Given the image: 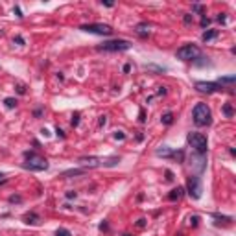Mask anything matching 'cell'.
Segmentation results:
<instances>
[{
	"label": "cell",
	"instance_id": "6da1fadb",
	"mask_svg": "<svg viewBox=\"0 0 236 236\" xmlns=\"http://www.w3.org/2000/svg\"><path fill=\"white\" fill-rule=\"evenodd\" d=\"M24 162H22V168L24 170H30V172H44L48 170V160L37 155L35 151H24Z\"/></svg>",
	"mask_w": 236,
	"mask_h": 236
},
{
	"label": "cell",
	"instance_id": "7a4b0ae2",
	"mask_svg": "<svg viewBox=\"0 0 236 236\" xmlns=\"http://www.w3.org/2000/svg\"><path fill=\"white\" fill-rule=\"evenodd\" d=\"M192 118H194V124L203 127V125H210L212 124V113H210L208 105L207 103H195L194 111H192Z\"/></svg>",
	"mask_w": 236,
	"mask_h": 236
},
{
	"label": "cell",
	"instance_id": "3957f363",
	"mask_svg": "<svg viewBox=\"0 0 236 236\" xmlns=\"http://www.w3.org/2000/svg\"><path fill=\"white\" fill-rule=\"evenodd\" d=\"M186 142L192 146V149L197 155H207V151H208V140H207V137H205L203 133H195V131L188 133L186 135Z\"/></svg>",
	"mask_w": 236,
	"mask_h": 236
},
{
	"label": "cell",
	"instance_id": "277c9868",
	"mask_svg": "<svg viewBox=\"0 0 236 236\" xmlns=\"http://www.w3.org/2000/svg\"><path fill=\"white\" fill-rule=\"evenodd\" d=\"M129 48H131L129 41H125V39H113V41L102 43L96 50H100V52H125Z\"/></svg>",
	"mask_w": 236,
	"mask_h": 236
},
{
	"label": "cell",
	"instance_id": "5b68a950",
	"mask_svg": "<svg viewBox=\"0 0 236 236\" xmlns=\"http://www.w3.org/2000/svg\"><path fill=\"white\" fill-rule=\"evenodd\" d=\"M186 190H188V195L192 199H199L203 195V184H201V177L197 175H190L186 179Z\"/></svg>",
	"mask_w": 236,
	"mask_h": 236
},
{
	"label": "cell",
	"instance_id": "8992f818",
	"mask_svg": "<svg viewBox=\"0 0 236 236\" xmlns=\"http://www.w3.org/2000/svg\"><path fill=\"white\" fill-rule=\"evenodd\" d=\"M79 30L85 33H94V35H111L113 33V28L109 24H100V22H92V24H81Z\"/></svg>",
	"mask_w": 236,
	"mask_h": 236
},
{
	"label": "cell",
	"instance_id": "52a82bcc",
	"mask_svg": "<svg viewBox=\"0 0 236 236\" xmlns=\"http://www.w3.org/2000/svg\"><path fill=\"white\" fill-rule=\"evenodd\" d=\"M175 56L181 61H194L195 57H199V48L195 44H184L175 52Z\"/></svg>",
	"mask_w": 236,
	"mask_h": 236
},
{
	"label": "cell",
	"instance_id": "ba28073f",
	"mask_svg": "<svg viewBox=\"0 0 236 236\" xmlns=\"http://www.w3.org/2000/svg\"><path fill=\"white\" fill-rule=\"evenodd\" d=\"M157 157H164V159H175L177 162H184V151L183 149H179V151H175L172 148H159L157 151H155Z\"/></svg>",
	"mask_w": 236,
	"mask_h": 236
},
{
	"label": "cell",
	"instance_id": "9c48e42d",
	"mask_svg": "<svg viewBox=\"0 0 236 236\" xmlns=\"http://www.w3.org/2000/svg\"><path fill=\"white\" fill-rule=\"evenodd\" d=\"M194 87H195V90H199L203 94H212V92H222L223 90V87L216 81H195Z\"/></svg>",
	"mask_w": 236,
	"mask_h": 236
},
{
	"label": "cell",
	"instance_id": "30bf717a",
	"mask_svg": "<svg viewBox=\"0 0 236 236\" xmlns=\"http://www.w3.org/2000/svg\"><path fill=\"white\" fill-rule=\"evenodd\" d=\"M22 219H24L26 225H39L41 223V216H39L37 212H26Z\"/></svg>",
	"mask_w": 236,
	"mask_h": 236
},
{
	"label": "cell",
	"instance_id": "8fae6325",
	"mask_svg": "<svg viewBox=\"0 0 236 236\" xmlns=\"http://www.w3.org/2000/svg\"><path fill=\"white\" fill-rule=\"evenodd\" d=\"M135 33H137L138 37L146 39L148 35H149V24L148 22H138L137 26H135Z\"/></svg>",
	"mask_w": 236,
	"mask_h": 236
},
{
	"label": "cell",
	"instance_id": "7c38bea8",
	"mask_svg": "<svg viewBox=\"0 0 236 236\" xmlns=\"http://www.w3.org/2000/svg\"><path fill=\"white\" fill-rule=\"evenodd\" d=\"M183 194H184V188H183V186H177V188H173L172 192L168 194V201H179V199L183 197Z\"/></svg>",
	"mask_w": 236,
	"mask_h": 236
},
{
	"label": "cell",
	"instance_id": "4fadbf2b",
	"mask_svg": "<svg viewBox=\"0 0 236 236\" xmlns=\"http://www.w3.org/2000/svg\"><path fill=\"white\" fill-rule=\"evenodd\" d=\"M218 30H205L203 35H201V39H203V43H208V41H212V39L218 37Z\"/></svg>",
	"mask_w": 236,
	"mask_h": 236
},
{
	"label": "cell",
	"instance_id": "5bb4252c",
	"mask_svg": "<svg viewBox=\"0 0 236 236\" xmlns=\"http://www.w3.org/2000/svg\"><path fill=\"white\" fill-rule=\"evenodd\" d=\"M234 81H236V76H222V78H218L216 83H219L223 87V85H233Z\"/></svg>",
	"mask_w": 236,
	"mask_h": 236
},
{
	"label": "cell",
	"instance_id": "9a60e30c",
	"mask_svg": "<svg viewBox=\"0 0 236 236\" xmlns=\"http://www.w3.org/2000/svg\"><path fill=\"white\" fill-rule=\"evenodd\" d=\"M81 173H85V168H72V170L63 172L61 175H63V177H72V175H81Z\"/></svg>",
	"mask_w": 236,
	"mask_h": 236
},
{
	"label": "cell",
	"instance_id": "2e32d148",
	"mask_svg": "<svg viewBox=\"0 0 236 236\" xmlns=\"http://www.w3.org/2000/svg\"><path fill=\"white\" fill-rule=\"evenodd\" d=\"M160 122H162L164 125H172V124H173V113L162 114V116H160Z\"/></svg>",
	"mask_w": 236,
	"mask_h": 236
},
{
	"label": "cell",
	"instance_id": "e0dca14e",
	"mask_svg": "<svg viewBox=\"0 0 236 236\" xmlns=\"http://www.w3.org/2000/svg\"><path fill=\"white\" fill-rule=\"evenodd\" d=\"M212 218L218 219V223H219V222H225V223H230V222H233V218H230V216H223V214H218V212H214Z\"/></svg>",
	"mask_w": 236,
	"mask_h": 236
},
{
	"label": "cell",
	"instance_id": "ac0fdd59",
	"mask_svg": "<svg viewBox=\"0 0 236 236\" xmlns=\"http://www.w3.org/2000/svg\"><path fill=\"white\" fill-rule=\"evenodd\" d=\"M223 114H225L227 118H233L234 109H233V105H230V103H225V105H223Z\"/></svg>",
	"mask_w": 236,
	"mask_h": 236
},
{
	"label": "cell",
	"instance_id": "d6986e66",
	"mask_svg": "<svg viewBox=\"0 0 236 236\" xmlns=\"http://www.w3.org/2000/svg\"><path fill=\"white\" fill-rule=\"evenodd\" d=\"M4 105H6L8 109H15V107H17V100H15V98H6V100H4Z\"/></svg>",
	"mask_w": 236,
	"mask_h": 236
},
{
	"label": "cell",
	"instance_id": "ffe728a7",
	"mask_svg": "<svg viewBox=\"0 0 236 236\" xmlns=\"http://www.w3.org/2000/svg\"><path fill=\"white\" fill-rule=\"evenodd\" d=\"M207 59H208V57H201V56H199V57H195V59H194V63L197 65V67H205V65H208Z\"/></svg>",
	"mask_w": 236,
	"mask_h": 236
},
{
	"label": "cell",
	"instance_id": "44dd1931",
	"mask_svg": "<svg viewBox=\"0 0 236 236\" xmlns=\"http://www.w3.org/2000/svg\"><path fill=\"white\" fill-rule=\"evenodd\" d=\"M56 236H72V233H70L68 229H65V227H59L56 230Z\"/></svg>",
	"mask_w": 236,
	"mask_h": 236
},
{
	"label": "cell",
	"instance_id": "7402d4cb",
	"mask_svg": "<svg viewBox=\"0 0 236 236\" xmlns=\"http://www.w3.org/2000/svg\"><path fill=\"white\" fill-rule=\"evenodd\" d=\"M70 124H72V127H78V124H79V113H74V114H72Z\"/></svg>",
	"mask_w": 236,
	"mask_h": 236
},
{
	"label": "cell",
	"instance_id": "603a6c76",
	"mask_svg": "<svg viewBox=\"0 0 236 236\" xmlns=\"http://www.w3.org/2000/svg\"><path fill=\"white\" fill-rule=\"evenodd\" d=\"M192 11H195V13H205V8L201 6V4H194V6H192Z\"/></svg>",
	"mask_w": 236,
	"mask_h": 236
},
{
	"label": "cell",
	"instance_id": "cb8c5ba5",
	"mask_svg": "<svg viewBox=\"0 0 236 236\" xmlns=\"http://www.w3.org/2000/svg\"><path fill=\"white\" fill-rule=\"evenodd\" d=\"M22 201V195H9V203H21Z\"/></svg>",
	"mask_w": 236,
	"mask_h": 236
},
{
	"label": "cell",
	"instance_id": "d4e9b609",
	"mask_svg": "<svg viewBox=\"0 0 236 236\" xmlns=\"http://www.w3.org/2000/svg\"><path fill=\"white\" fill-rule=\"evenodd\" d=\"M190 225H192V227H197L199 225V216H190Z\"/></svg>",
	"mask_w": 236,
	"mask_h": 236
},
{
	"label": "cell",
	"instance_id": "484cf974",
	"mask_svg": "<svg viewBox=\"0 0 236 236\" xmlns=\"http://www.w3.org/2000/svg\"><path fill=\"white\" fill-rule=\"evenodd\" d=\"M208 24H210V19L207 17V15H203V17H201V28H207Z\"/></svg>",
	"mask_w": 236,
	"mask_h": 236
},
{
	"label": "cell",
	"instance_id": "4316f807",
	"mask_svg": "<svg viewBox=\"0 0 236 236\" xmlns=\"http://www.w3.org/2000/svg\"><path fill=\"white\" fill-rule=\"evenodd\" d=\"M192 21H194V17H192L190 13H186V15L183 17V22H184V24H192Z\"/></svg>",
	"mask_w": 236,
	"mask_h": 236
},
{
	"label": "cell",
	"instance_id": "83f0119b",
	"mask_svg": "<svg viewBox=\"0 0 236 236\" xmlns=\"http://www.w3.org/2000/svg\"><path fill=\"white\" fill-rule=\"evenodd\" d=\"M100 230H105V233L109 230V223H107V219H103V222L100 223Z\"/></svg>",
	"mask_w": 236,
	"mask_h": 236
},
{
	"label": "cell",
	"instance_id": "f1b7e54d",
	"mask_svg": "<svg viewBox=\"0 0 236 236\" xmlns=\"http://www.w3.org/2000/svg\"><path fill=\"white\" fill-rule=\"evenodd\" d=\"M105 124H107V116H105V114H102V116H100V120H98V125H100V127H103Z\"/></svg>",
	"mask_w": 236,
	"mask_h": 236
},
{
	"label": "cell",
	"instance_id": "f546056e",
	"mask_svg": "<svg viewBox=\"0 0 236 236\" xmlns=\"http://www.w3.org/2000/svg\"><path fill=\"white\" fill-rule=\"evenodd\" d=\"M114 138H116V140H124V138H125L124 131H114Z\"/></svg>",
	"mask_w": 236,
	"mask_h": 236
},
{
	"label": "cell",
	"instance_id": "4dcf8cb0",
	"mask_svg": "<svg viewBox=\"0 0 236 236\" xmlns=\"http://www.w3.org/2000/svg\"><path fill=\"white\" fill-rule=\"evenodd\" d=\"M33 116H35V118H41V116H43V107H37V109H35V111H33Z\"/></svg>",
	"mask_w": 236,
	"mask_h": 236
},
{
	"label": "cell",
	"instance_id": "1f68e13d",
	"mask_svg": "<svg viewBox=\"0 0 236 236\" xmlns=\"http://www.w3.org/2000/svg\"><path fill=\"white\" fill-rule=\"evenodd\" d=\"M146 223H148L146 219H144V218H140L138 222H137V227H138V229H144V227H146Z\"/></svg>",
	"mask_w": 236,
	"mask_h": 236
},
{
	"label": "cell",
	"instance_id": "d6a6232c",
	"mask_svg": "<svg viewBox=\"0 0 236 236\" xmlns=\"http://www.w3.org/2000/svg\"><path fill=\"white\" fill-rule=\"evenodd\" d=\"M13 13L17 15L19 19H22V17H24V15H22V11H21V8H19V6H15V8H13Z\"/></svg>",
	"mask_w": 236,
	"mask_h": 236
},
{
	"label": "cell",
	"instance_id": "836d02e7",
	"mask_svg": "<svg viewBox=\"0 0 236 236\" xmlns=\"http://www.w3.org/2000/svg\"><path fill=\"white\" fill-rule=\"evenodd\" d=\"M65 195H67V199H76V195H78V194L74 192V190H68V192L65 194Z\"/></svg>",
	"mask_w": 236,
	"mask_h": 236
},
{
	"label": "cell",
	"instance_id": "e575fe53",
	"mask_svg": "<svg viewBox=\"0 0 236 236\" xmlns=\"http://www.w3.org/2000/svg\"><path fill=\"white\" fill-rule=\"evenodd\" d=\"M164 175H166V181H173V172H172V170H166Z\"/></svg>",
	"mask_w": 236,
	"mask_h": 236
},
{
	"label": "cell",
	"instance_id": "d590c367",
	"mask_svg": "<svg viewBox=\"0 0 236 236\" xmlns=\"http://www.w3.org/2000/svg\"><path fill=\"white\" fill-rule=\"evenodd\" d=\"M17 92L19 94H26V87H24V85H17Z\"/></svg>",
	"mask_w": 236,
	"mask_h": 236
},
{
	"label": "cell",
	"instance_id": "8d00e7d4",
	"mask_svg": "<svg viewBox=\"0 0 236 236\" xmlns=\"http://www.w3.org/2000/svg\"><path fill=\"white\" fill-rule=\"evenodd\" d=\"M225 21H227V17H225V13H219V15H218V22L225 24Z\"/></svg>",
	"mask_w": 236,
	"mask_h": 236
},
{
	"label": "cell",
	"instance_id": "74e56055",
	"mask_svg": "<svg viewBox=\"0 0 236 236\" xmlns=\"http://www.w3.org/2000/svg\"><path fill=\"white\" fill-rule=\"evenodd\" d=\"M13 41L17 43V44H24V39L21 37V35H15V39H13Z\"/></svg>",
	"mask_w": 236,
	"mask_h": 236
},
{
	"label": "cell",
	"instance_id": "f35d334b",
	"mask_svg": "<svg viewBox=\"0 0 236 236\" xmlns=\"http://www.w3.org/2000/svg\"><path fill=\"white\" fill-rule=\"evenodd\" d=\"M56 133H57V137H59V138H65V131H63L61 127H57V129H56Z\"/></svg>",
	"mask_w": 236,
	"mask_h": 236
},
{
	"label": "cell",
	"instance_id": "ab89813d",
	"mask_svg": "<svg viewBox=\"0 0 236 236\" xmlns=\"http://www.w3.org/2000/svg\"><path fill=\"white\" fill-rule=\"evenodd\" d=\"M122 70H124V72H125V74H127V72H129V70H131V65H129V63H125V65H124V68H122Z\"/></svg>",
	"mask_w": 236,
	"mask_h": 236
},
{
	"label": "cell",
	"instance_id": "60d3db41",
	"mask_svg": "<svg viewBox=\"0 0 236 236\" xmlns=\"http://www.w3.org/2000/svg\"><path fill=\"white\" fill-rule=\"evenodd\" d=\"M140 122H146V114H144V109H140Z\"/></svg>",
	"mask_w": 236,
	"mask_h": 236
},
{
	"label": "cell",
	"instance_id": "b9f144b4",
	"mask_svg": "<svg viewBox=\"0 0 236 236\" xmlns=\"http://www.w3.org/2000/svg\"><path fill=\"white\" fill-rule=\"evenodd\" d=\"M6 181H8V177H6V173H0V184H2V183H6Z\"/></svg>",
	"mask_w": 236,
	"mask_h": 236
},
{
	"label": "cell",
	"instance_id": "7bdbcfd3",
	"mask_svg": "<svg viewBox=\"0 0 236 236\" xmlns=\"http://www.w3.org/2000/svg\"><path fill=\"white\" fill-rule=\"evenodd\" d=\"M157 94H166V87H159V90H157Z\"/></svg>",
	"mask_w": 236,
	"mask_h": 236
},
{
	"label": "cell",
	"instance_id": "ee69618b",
	"mask_svg": "<svg viewBox=\"0 0 236 236\" xmlns=\"http://www.w3.org/2000/svg\"><path fill=\"white\" fill-rule=\"evenodd\" d=\"M102 4H103L105 8H113V6H114V2H102Z\"/></svg>",
	"mask_w": 236,
	"mask_h": 236
},
{
	"label": "cell",
	"instance_id": "f6af8a7d",
	"mask_svg": "<svg viewBox=\"0 0 236 236\" xmlns=\"http://www.w3.org/2000/svg\"><path fill=\"white\" fill-rule=\"evenodd\" d=\"M142 138H144V135H142V133L138 131V135H137V140H138V142H140V140H142Z\"/></svg>",
	"mask_w": 236,
	"mask_h": 236
},
{
	"label": "cell",
	"instance_id": "bcb514c9",
	"mask_svg": "<svg viewBox=\"0 0 236 236\" xmlns=\"http://www.w3.org/2000/svg\"><path fill=\"white\" fill-rule=\"evenodd\" d=\"M124 236H131V234H124Z\"/></svg>",
	"mask_w": 236,
	"mask_h": 236
}]
</instances>
